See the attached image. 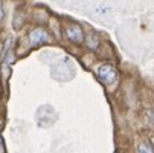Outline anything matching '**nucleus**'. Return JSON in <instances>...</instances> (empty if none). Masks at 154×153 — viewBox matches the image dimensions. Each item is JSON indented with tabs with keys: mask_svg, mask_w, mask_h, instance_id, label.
<instances>
[{
	"mask_svg": "<svg viewBox=\"0 0 154 153\" xmlns=\"http://www.w3.org/2000/svg\"><path fill=\"white\" fill-rule=\"evenodd\" d=\"M98 77L101 78V81L104 84L110 86V84H113L118 80V71H116V68L113 66V64L104 63V64H101L99 69H98Z\"/></svg>",
	"mask_w": 154,
	"mask_h": 153,
	"instance_id": "nucleus-1",
	"label": "nucleus"
},
{
	"mask_svg": "<svg viewBox=\"0 0 154 153\" xmlns=\"http://www.w3.org/2000/svg\"><path fill=\"white\" fill-rule=\"evenodd\" d=\"M64 34L69 38V41H72V43H76V45L84 43V31L78 23H69L64 28Z\"/></svg>",
	"mask_w": 154,
	"mask_h": 153,
	"instance_id": "nucleus-2",
	"label": "nucleus"
},
{
	"mask_svg": "<svg viewBox=\"0 0 154 153\" xmlns=\"http://www.w3.org/2000/svg\"><path fill=\"white\" fill-rule=\"evenodd\" d=\"M29 40H31V45L32 46H40V45H43V43H49L51 41V37H49V34L45 29L37 28V29H34L29 34Z\"/></svg>",
	"mask_w": 154,
	"mask_h": 153,
	"instance_id": "nucleus-3",
	"label": "nucleus"
},
{
	"mask_svg": "<svg viewBox=\"0 0 154 153\" xmlns=\"http://www.w3.org/2000/svg\"><path fill=\"white\" fill-rule=\"evenodd\" d=\"M84 41H85L87 48L92 49V51H95L98 48V45H99V38H98L96 34H89L87 37H84Z\"/></svg>",
	"mask_w": 154,
	"mask_h": 153,
	"instance_id": "nucleus-4",
	"label": "nucleus"
},
{
	"mask_svg": "<svg viewBox=\"0 0 154 153\" xmlns=\"http://www.w3.org/2000/svg\"><path fill=\"white\" fill-rule=\"evenodd\" d=\"M137 153H154V151H152V147L148 142H140L137 145Z\"/></svg>",
	"mask_w": 154,
	"mask_h": 153,
	"instance_id": "nucleus-5",
	"label": "nucleus"
}]
</instances>
